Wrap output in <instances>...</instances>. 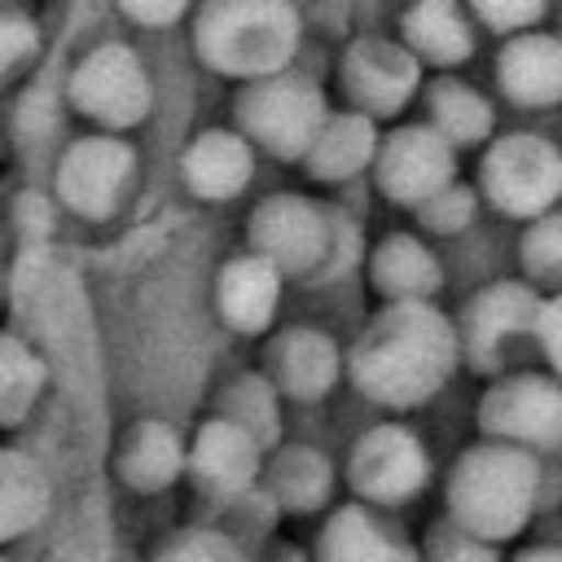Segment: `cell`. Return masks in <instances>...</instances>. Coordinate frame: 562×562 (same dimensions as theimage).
Returning a JSON list of instances; mask_svg holds the SVG:
<instances>
[{"mask_svg": "<svg viewBox=\"0 0 562 562\" xmlns=\"http://www.w3.org/2000/svg\"><path fill=\"white\" fill-rule=\"evenodd\" d=\"M378 149H382L378 123L369 114H360V110H338L321 127V136H316L312 154L303 158V167H307L312 180L342 184V180L360 176L364 167H373L378 162Z\"/></svg>", "mask_w": 562, "mask_h": 562, "instance_id": "cb8c5ba5", "label": "cell"}, {"mask_svg": "<svg viewBox=\"0 0 562 562\" xmlns=\"http://www.w3.org/2000/svg\"><path fill=\"white\" fill-rule=\"evenodd\" d=\"M250 255L268 259L281 277L329 281L360 259V233L334 206L303 193H272L246 220Z\"/></svg>", "mask_w": 562, "mask_h": 562, "instance_id": "277c9868", "label": "cell"}, {"mask_svg": "<svg viewBox=\"0 0 562 562\" xmlns=\"http://www.w3.org/2000/svg\"><path fill=\"white\" fill-rule=\"evenodd\" d=\"M373 180L386 202L422 211L448 184H457V149L430 123H404L382 136Z\"/></svg>", "mask_w": 562, "mask_h": 562, "instance_id": "8fae6325", "label": "cell"}, {"mask_svg": "<svg viewBox=\"0 0 562 562\" xmlns=\"http://www.w3.org/2000/svg\"><path fill=\"white\" fill-rule=\"evenodd\" d=\"M233 105H237V132L281 162L307 158L321 127L334 114L325 92L307 75H294V70L263 79V83H246Z\"/></svg>", "mask_w": 562, "mask_h": 562, "instance_id": "5b68a950", "label": "cell"}, {"mask_svg": "<svg viewBox=\"0 0 562 562\" xmlns=\"http://www.w3.org/2000/svg\"><path fill=\"white\" fill-rule=\"evenodd\" d=\"M40 53V26L31 22V13L22 9H4L0 4V88L22 75Z\"/></svg>", "mask_w": 562, "mask_h": 562, "instance_id": "1f68e13d", "label": "cell"}, {"mask_svg": "<svg viewBox=\"0 0 562 562\" xmlns=\"http://www.w3.org/2000/svg\"><path fill=\"white\" fill-rule=\"evenodd\" d=\"M53 127H57V97H53L48 88H31V92L18 101L13 132H18L26 145H35V140H44Z\"/></svg>", "mask_w": 562, "mask_h": 562, "instance_id": "e575fe53", "label": "cell"}, {"mask_svg": "<svg viewBox=\"0 0 562 562\" xmlns=\"http://www.w3.org/2000/svg\"><path fill=\"white\" fill-rule=\"evenodd\" d=\"M369 281L386 303H430L443 290V263L422 237L386 233L369 250Z\"/></svg>", "mask_w": 562, "mask_h": 562, "instance_id": "ffe728a7", "label": "cell"}, {"mask_svg": "<svg viewBox=\"0 0 562 562\" xmlns=\"http://www.w3.org/2000/svg\"><path fill=\"white\" fill-rule=\"evenodd\" d=\"M53 509V483L44 465L18 448H0V549L35 531Z\"/></svg>", "mask_w": 562, "mask_h": 562, "instance_id": "d4e9b609", "label": "cell"}, {"mask_svg": "<svg viewBox=\"0 0 562 562\" xmlns=\"http://www.w3.org/2000/svg\"><path fill=\"white\" fill-rule=\"evenodd\" d=\"M470 18L483 22L487 31L505 35V40H514L522 31H536V22L544 18V4L540 0H474Z\"/></svg>", "mask_w": 562, "mask_h": 562, "instance_id": "836d02e7", "label": "cell"}, {"mask_svg": "<svg viewBox=\"0 0 562 562\" xmlns=\"http://www.w3.org/2000/svg\"><path fill=\"white\" fill-rule=\"evenodd\" d=\"M430 483V452L426 443L400 426L382 422L356 435L347 452V487L360 505H408Z\"/></svg>", "mask_w": 562, "mask_h": 562, "instance_id": "9c48e42d", "label": "cell"}, {"mask_svg": "<svg viewBox=\"0 0 562 562\" xmlns=\"http://www.w3.org/2000/svg\"><path fill=\"white\" fill-rule=\"evenodd\" d=\"M184 465H189V443L162 417L132 422L119 439V452H114V474L136 496L167 492L176 479H184Z\"/></svg>", "mask_w": 562, "mask_h": 562, "instance_id": "ac0fdd59", "label": "cell"}, {"mask_svg": "<svg viewBox=\"0 0 562 562\" xmlns=\"http://www.w3.org/2000/svg\"><path fill=\"white\" fill-rule=\"evenodd\" d=\"M316 562H422V549L378 522L369 505L351 501L325 518L316 536Z\"/></svg>", "mask_w": 562, "mask_h": 562, "instance_id": "44dd1931", "label": "cell"}, {"mask_svg": "<svg viewBox=\"0 0 562 562\" xmlns=\"http://www.w3.org/2000/svg\"><path fill=\"white\" fill-rule=\"evenodd\" d=\"M255 176V145L233 127L198 132L180 154V180L202 202L237 198Z\"/></svg>", "mask_w": 562, "mask_h": 562, "instance_id": "e0dca14e", "label": "cell"}, {"mask_svg": "<svg viewBox=\"0 0 562 562\" xmlns=\"http://www.w3.org/2000/svg\"><path fill=\"white\" fill-rule=\"evenodd\" d=\"M220 417H228L233 426H241L263 452L277 448V439H281V395L263 378V369L259 373H237L220 391Z\"/></svg>", "mask_w": 562, "mask_h": 562, "instance_id": "83f0119b", "label": "cell"}, {"mask_svg": "<svg viewBox=\"0 0 562 562\" xmlns=\"http://www.w3.org/2000/svg\"><path fill=\"white\" fill-rule=\"evenodd\" d=\"M119 13L136 26H176L180 18H189V4H180V0H123Z\"/></svg>", "mask_w": 562, "mask_h": 562, "instance_id": "8d00e7d4", "label": "cell"}, {"mask_svg": "<svg viewBox=\"0 0 562 562\" xmlns=\"http://www.w3.org/2000/svg\"><path fill=\"white\" fill-rule=\"evenodd\" d=\"M66 105L97 123L105 136H123L127 127L145 123L154 105V83L140 53L123 40L88 48L66 75Z\"/></svg>", "mask_w": 562, "mask_h": 562, "instance_id": "8992f818", "label": "cell"}, {"mask_svg": "<svg viewBox=\"0 0 562 562\" xmlns=\"http://www.w3.org/2000/svg\"><path fill=\"white\" fill-rule=\"evenodd\" d=\"M0 562H9V558H4V553H0Z\"/></svg>", "mask_w": 562, "mask_h": 562, "instance_id": "b9f144b4", "label": "cell"}, {"mask_svg": "<svg viewBox=\"0 0 562 562\" xmlns=\"http://www.w3.org/2000/svg\"><path fill=\"white\" fill-rule=\"evenodd\" d=\"M281 307V272L259 255H237L215 272V312L233 334H263Z\"/></svg>", "mask_w": 562, "mask_h": 562, "instance_id": "d6986e66", "label": "cell"}, {"mask_svg": "<svg viewBox=\"0 0 562 562\" xmlns=\"http://www.w3.org/2000/svg\"><path fill=\"white\" fill-rule=\"evenodd\" d=\"M48 386V364L44 356L22 342L18 334L0 329V430H13L31 417V408L40 404Z\"/></svg>", "mask_w": 562, "mask_h": 562, "instance_id": "4316f807", "label": "cell"}, {"mask_svg": "<svg viewBox=\"0 0 562 562\" xmlns=\"http://www.w3.org/2000/svg\"><path fill=\"white\" fill-rule=\"evenodd\" d=\"M496 88L518 110H549L562 101V35L522 31L496 53Z\"/></svg>", "mask_w": 562, "mask_h": 562, "instance_id": "2e32d148", "label": "cell"}, {"mask_svg": "<svg viewBox=\"0 0 562 562\" xmlns=\"http://www.w3.org/2000/svg\"><path fill=\"white\" fill-rule=\"evenodd\" d=\"M518 259L536 290L562 294V211H549L527 224V233L518 241Z\"/></svg>", "mask_w": 562, "mask_h": 562, "instance_id": "f1b7e54d", "label": "cell"}, {"mask_svg": "<svg viewBox=\"0 0 562 562\" xmlns=\"http://www.w3.org/2000/svg\"><path fill=\"white\" fill-rule=\"evenodd\" d=\"M299 40L303 18L285 0H211L193 13L198 57L224 79H241V88L285 75Z\"/></svg>", "mask_w": 562, "mask_h": 562, "instance_id": "3957f363", "label": "cell"}, {"mask_svg": "<svg viewBox=\"0 0 562 562\" xmlns=\"http://www.w3.org/2000/svg\"><path fill=\"white\" fill-rule=\"evenodd\" d=\"M474 422L483 439L514 448H558L562 443V382L553 373H514L479 395Z\"/></svg>", "mask_w": 562, "mask_h": 562, "instance_id": "30bf717a", "label": "cell"}, {"mask_svg": "<svg viewBox=\"0 0 562 562\" xmlns=\"http://www.w3.org/2000/svg\"><path fill=\"white\" fill-rule=\"evenodd\" d=\"M426 110H430V127L452 145H492V132H496V110L492 101L470 88L465 79H452V75H439L426 83Z\"/></svg>", "mask_w": 562, "mask_h": 562, "instance_id": "484cf974", "label": "cell"}, {"mask_svg": "<svg viewBox=\"0 0 562 562\" xmlns=\"http://www.w3.org/2000/svg\"><path fill=\"white\" fill-rule=\"evenodd\" d=\"M514 562H562V544H536V549H522Z\"/></svg>", "mask_w": 562, "mask_h": 562, "instance_id": "ab89813d", "label": "cell"}, {"mask_svg": "<svg viewBox=\"0 0 562 562\" xmlns=\"http://www.w3.org/2000/svg\"><path fill=\"white\" fill-rule=\"evenodd\" d=\"M400 44L422 66H461L474 53L470 9L452 0H422L400 13Z\"/></svg>", "mask_w": 562, "mask_h": 562, "instance_id": "603a6c76", "label": "cell"}, {"mask_svg": "<svg viewBox=\"0 0 562 562\" xmlns=\"http://www.w3.org/2000/svg\"><path fill=\"white\" fill-rule=\"evenodd\" d=\"M443 501H448V518L457 527H465L470 536L501 549L536 514L540 461L527 448L479 439V443L461 448V457L452 461V470L443 479Z\"/></svg>", "mask_w": 562, "mask_h": 562, "instance_id": "7a4b0ae2", "label": "cell"}, {"mask_svg": "<svg viewBox=\"0 0 562 562\" xmlns=\"http://www.w3.org/2000/svg\"><path fill=\"white\" fill-rule=\"evenodd\" d=\"M479 189L505 220H540L562 198V149L540 132L492 136L479 162Z\"/></svg>", "mask_w": 562, "mask_h": 562, "instance_id": "52a82bcc", "label": "cell"}, {"mask_svg": "<svg viewBox=\"0 0 562 562\" xmlns=\"http://www.w3.org/2000/svg\"><path fill=\"white\" fill-rule=\"evenodd\" d=\"M13 224L31 237H48L53 233V202L44 193H22L13 202Z\"/></svg>", "mask_w": 562, "mask_h": 562, "instance_id": "74e56055", "label": "cell"}, {"mask_svg": "<svg viewBox=\"0 0 562 562\" xmlns=\"http://www.w3.org/2000/svg\"><path fill=\"white\" fill-rule=\"evenodd\" d=\"M149 562H250V558L220 527H184L171 540H162Z\"/></svg>", "mask_w": 562, "mask_h": 562, "instance_id": "f546056e", "label": "cell"}, {"mask_svg": "<svg viewBox=\"0 0 562 562\" xmlns=\"http://www.w3.org/2000/svg\"><path fill=\"white\" fill-rule=\"evenodd\" d=\"M250 562H307V558H303L294 544H268V549H263V553H255Z\"/></svg>", "mask_w": 562, "mask_h": 562, "instance_id": "f35d334b", "label": "cell"}, {"mask_svg": "<svg viewBox=\"0 0 562 562\" xmlns=\"http://www.w3.org/2000/svg\"><path fill=\"white\" fill-rule=\"evenodd\" d=\"M544 294L531 281H492L461 312V351L474 369L492 373L501 364V342L536 329Z\"/></svg>", "mask_w": 562, "mask_h": 562, "instance_id": "5bb4252c", "label": "cell"}, {"mask_svg": "<svg viewBox=\"0 0 562 562\" xmlns=\"http://www.w3.org/2000/svg\"><path fill=\"white\" fill-rule=\"evenodd\" d=\"M342 369H347V360L329 334H321L312 325H294L268 342L263 378L277 386V395L299 400V404H316L334 391Z\"/></svg>", "mask_w": 562, "mask_h": 562, "instance_id": "9a60e30c", "label": "cell"}, {"mask_svg": "<svg viewBox=\"0 0 562 562\" xmlns=\"http://www.w3.org/2000/svg\"><path fill=\"white\" fill-rule=\"evenodd\" d=\"M0 294H4V277H0Z\"/></svg>", "mask_w": 562, "mask_h": 562, "instance_id": "60d3db41", "label": "cell"}, {"mask_svg": "<svg viewBox=\"0 0 562 562\" xmlns=\"http://www.w3.org/2000/svg\"><path fill=\"white\" fill-rule=\"evenodd\" d=\"M461 356V329L435 303H386L347 347V378L378 408H422Z\"/></svg>", "mask_w": 562, "mask_h": 562, "instance_id": "6da1fadb", "label": "cell"}, {"mask_svg": "<svg viewBox=\"0 0 562 562\" xmlns=\"http://www.w3.org/2000/svg\"><path fill=\"white\" fill-rule=\"evenodd\" d=\"M422 562H501V549L470 536L465 527H457L448 514L430 522L426 540H422Z\"/></svg>", "mask_w": 562, "mask_h": 562, "instance_id": "4dcf8cb0", "label": "cell"}, {"mask_svg": "<svg viewBox=\"0 0 562 562\" xmlns=\"http://www.w3.org/2000/svg\"><path fill=\"white\" fill-rule=\"evenodd\" d=\"M479 215V193L470 184H448L439 198H430L422 211H417V224L435 237H452V233H465Z\"/></svg>", "mask_w": 562, "mask_h": 562, "instance_id": "d6a6232c", "label": "cell"}, {"mask_svg": "<svg viewBox=\"0 0 562 562\" xmlns=\"http://www.w3.org/2000/svg\"><path fill=\"white\" fill-rule=\"evenodd\" d=\"M184 479L193 483V492H202L206 501H220V505H241L259 479H263V448L241 430L233 426L228 417H206L193 439H189V465H184Z\"/></svg>", "mask_w": 562, "mask_h": 562, "instance_id": "4fadbf2b", "label": "cell"}, {"mask_svg": "<svg viewBox=\"0 0 562 562\" xmlns=\"http://www.w3.org/2000/svg\"><path fill=\"white\" fill-rule=\"evenodd\" d=\"M338 79H342L351 110L378 123V119L400 114L413 101V92L422 88V61L391 35H356L342 48Z\"/></svg>", "mask_w": 562, "mask_h": 562, "instance_id": "7c38bea8", "label": "cell"}, {"mask_svg": "<svg viewBox=\"0 0 562 562\" xmlns=\"http://www.w3.org/2000/svg\"><path fill=\"white\" fill-rule=\"evenodd\" d=\"M536 338L549 356V369L553 378L562 382V294H544V307H540V321H536Z\"/></svg>", "mask_w": 562, "mask_h": 562, "instance_id": "d590c367", "label": "cell"}, {"mask_svg": "<svg viewBox=\"0 0 562 562\" xmlns=\"http://www.w3.org/2000/svg\"><path fill=\"white\" fill-rule=\"evenodd\" d=\"M263 496L277 514H316L334 496V461L312 443H285L263 465Z\"/></svg>", "mask_w": 562, "mask_h": 562, "instance_id": "7402d4cb", "label": "cell"}, {"mask_svg": "<svg viewBox=\"0 0 562 562\" xmlns=\"http://www.w3.org/2000/svg\"><path fill=\"white\" fill-rule=\"evenodd\" d=\"M132 180H136V149H132V140L105 136V132L70 140L61 149L57 167H53L57 202L66 211H75L79 220H88V224L110 220L123 206Z\"/></svg>", "mask_w": 562, "mask_h": 562, "instance_id": "ba28073f", "label": "cell"}]
</instances>
